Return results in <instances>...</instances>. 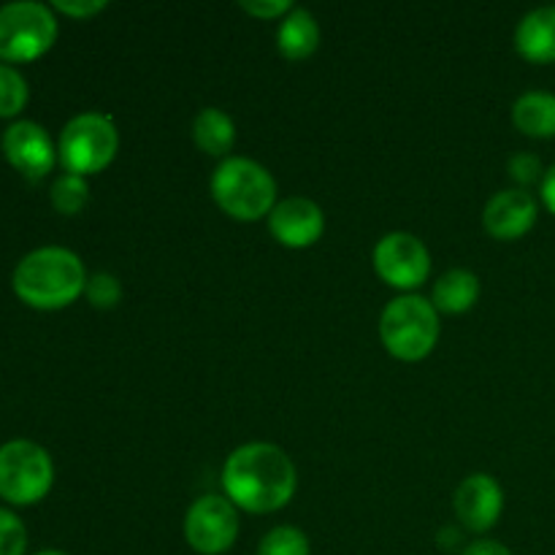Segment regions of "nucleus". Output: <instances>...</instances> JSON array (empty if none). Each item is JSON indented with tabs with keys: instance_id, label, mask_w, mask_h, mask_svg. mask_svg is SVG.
Wrapping results in <instances>:
<instances>
[{
	"instance_id": "a878e982",
	"label": "nucleus",
	"mask_w": 555,
	"mask_h": 555,
	"mask_svg": "<svg viewBox=\"0 0 555 555\" xmlns=\"http://www.w3.org/2000/svg\"><path fill=\"white\" fill-rule=\"evenodd\" d=\"M52 9L65 16H74V20H90V16L101 14L106 3L103 0H54Z\"/></svg>"
},
{
	"instance_id": "39448f33",
	"label": "nucleus",
	"mask_w": 555,
	"mask_h": 555,
	"mask_svg": "<svg viewBox=\"0 0 555 555\" xmlns=\"http://www.w3.org/2000/svg\"><path fill=\"white\" fill-rule=\"evenodd\" d=\"M119 130L112 117L101 112H85L68 119L60 133L57 157L65 173H98L117 157Z\"/></svg>"
},
{
	"instance_id": "6e6552de",
	"label": "nucleus",
	"mask_w": 555,
	"mask_h": 555,
	"mask_svg": "<svg viewBox=\"0 0 555 555\" xmlns=\"http://www.w3.org/2000/svg\"><path fill=\"white\" fill-rule=\"evenodd\" d=\"M374 271H377L385 285L412 293L428 282V274H431V253L412 233H385L377 242V247H374Z\"/></svg>"
},
{
	"instance_id": "a211bd4d",
	"label": "nucleus",
	"mask_w": 555,
	"mask_h": 555,
	"mask_svg": "<svg viewBox=\"0 0 555 555\" xmlns=\"http://www.w3.org/2000/svg\"><path fill=\"white\" fill-rule=\"evenodd\" d=\"M193 141L211 157H225L236 144V122L222 108H201L193 119Z\"/></svg>"
},
{
	"instance_id": "f3484780",
	"label": "nucleus",
	"mask_w": 555,
	"mask_h": 555,
	"mask_svg": "<svg viewBox=\"0 0 555 555\" xmlns=\"http://www.w3.org/2000/svg\"><path fill=\"white\" fill-rule=\"evenodd\" d=\"M480 298V280L466 269H453L434 282L431 304L442 314H464Z\"/></svg>"
},
{
	"instance_id": "f257e3e1",
	"label": "nucleus",
	"mask_w": 555,
	"mask_h": 555,
	"mask_svg": "<svg viewBox=\"0 0 555 555\" xmlns=\"http://www.w3.org/2000/svg\"><path fill=\"white\" fill-rule=\"evenodd\" d=\"M222 488L233 507L269 515L296 496L298 475L291 455L271 442H249L233 450L222 466Z\"/></svg>"
},
{
	"instance_id": "393cba45",
	"label": "nucleus",
	"mask_w": 555,
	"mask_h": 555,
	"mask_svg": "<svg viewBox=\"0 0 555 555\" xmlns=\"http://www.w3.org/2000/svg\"><path fill=\"white\" fill-rule=\"evenodd\" d=\"M238 9L258 16V20H280V16L291 14L293 3L291 0H242Z\"/></svg>"
},
{
	"instance_id": "c85d7f7f",
	"label": "nucleus",
	"mask_w": 555,
	"mask_h": 555,
	"mask_svg": "<svg viewBox=\"0 0 555 555\" xmlns=\"http://www.w3.org/2000/svg\"><path fill=\"white\" fill-rule=\"evenodd\" d=\"M439 545H442V551H453V547L461 545V531L459 529H442L439 531Z\"/></svg>"
},
{
	"instance_id": "f03ea898",
	"label": "nucleus",
	"mask_w": 555,
	"mask_h": 555,
	"mask_svg": "<svg viewBox=\"0 0 555 555\" xmlns=\"http://www.w3.org/2000/svg\"><path fill=\"white\" fill-rule=\"evenodd\" d=\"M85 263L65 247H41L27 253L14 269V293L33 309H65L85 293Z\"/></svg>"
},
{
	"instance_id": "cd10ccee",
	"label": "nucleus",
	"mask_w": 555,
	"mask_h": 555,
	"mask_svg": "<svg viewBox=\"0 0 555 555\" xmlns=\"http://www.w3.org/2000/svg\"><path fill=\"white\" fill-rule=\"evenodd\" d=\"M540 195L545 209L551 211V215H555V163L545 171V179H542L540 184Z\"/></svg>"
},
{
	"instance_id": "5701e85b",
	"label": "nucleus",
	"mask_w": 555,
	"mask_h": 555,
	"mask_svg": "<svg viewBox=\"0 0 555 555\" xmlns=\"http://www.w3.org/2000/svg\"><path fill=\"white\" fill-rule=\"evenodd\" d=\"M27 529L11 509H0V555H25Z\"/></svg>"
},
{
	"instance_id": "9d476101",
	"label": "nucleus",
	"mask_w": 555,
	"mask_h": 555,
	"mask_svg": "<svg viewBox=\"0 0 555 555\" xmlns=\"http://www.w3.org/2000/svg\"><path fill=\"white\" fill-rule=\"evenodd\" d=\"M453 509L464 529L475 531V534H486L502 518V486L496 482V477L486 475V472H475V475L464 477L461 486L455 488Z\"/></svg>"
},
{
	"instance_id": "aec40b11",
	"label": "nucleus",
	"mask_w": 555,
	"mask_h": 555,
	"mask_svg": "<svg viewBox=\"0 0 555 555\" xmlns=\"http://www.w3.org/2000/svg\"><path fill=\"white\" fill-rule=\"evenodd\" d=\"M27 95V81L14 65L0 63V117H16L25 108Z\"/></svg>"
},
{
	"instance_id": "ddd939ff",
	"label": "nucleus",
	"mask_w": 555,
	"mask_h": 555,
	"mask_svg": "<svg viewBox=\"0 0 555 555\" xmlns=\"http://www.w3.org/2000/svg\"><path fill=\"white\" fill-rule=\"evenodd\" d=\"M537 217H540V206H537L534 195L529 190L509 188L491 195L486 211H482V225H486L488 236L499 238V242H515L537 225Z\"/></svg>"
},
{
	"instance_id": "412c9836",
	"label": "nucleus",
	"mask_w": 555,
	"mask_h": 555,
	"mask_svg": "<svg viewBox=\"0 0 555 555\" xmlns=\"http://www.w3.org/2000/svg\"><path fill=\"white\" fill-rule=\"evenodd\" d=\"M309 540L296 526H276L260 540L258 555H309Z\"/></svg>"
},
{
	"instance_id": "2eb2a0df",
	"label": "nucleus",
	"mask_w": 555,
	"mask_h": 555,
	"mask_svg": "<svg viewBox=\"0 0 555 555\" xmlns=\"http://www.w3.org/2000/svg\"><path fill=\"white\" fill-rule=\"evenodd\" d=\"M320 47V25L312 11L296 9L282 16L280 30H276V49L287 60H307L318 52Z\"/></svg>"
},
{
	"instance_id": "bb28decb",
	"label": "nucleus",
	"mask_w": 555,
	"mask_h": 555,
	"mask_svg": "<svg viewBox=\"0 0 555 555\" xmlns=\"http://www.w3.org/2000/svg\"><path fill=\"white\" fill-rule=\"evenodd\" d=\"M461 555H513L502 542L496 540H480V542H472Z\"/></svg>"
},
{
	"instance_id": "6ab92c4d",
	"label": "nucleus",
	"mask_w": 555,
	"mask_h": 555,
	"mask_svg": "<svg viewBox=\"0 0 555 555\" xmlns=\"http://www.w3.org/2000/svg\"><path fill=\"white\" fill-rule=\"evenodd\" d=\"M52 206L65 217H74L85 209L87 198H90V184L79 173H60L49 190Z\"/></svg>"
},
{
	"instance_id": "4468645a",
	"label": "nucleus",
	"mask_w": 555,
	"mask_h": 555,
	"mask_svg": "<svg viewBox=\"0 0 555 555\" xmlns=\"http://www.w3.org/2000/svg\"><path fill=\"white\" fill-rule=\"evenodd\" d=\"M515 49L529 63H555V5L529 11L515 27Z\"/></svg>"
},
{
	"instance_id": "c756f323",
	"label": "nucleus",
	"mask_w": 555,
	"mask_h": 555,
	"mask_svg": "<svg viewBox=\"0 0 555 555\" xmlns=\"http://www.w3.org/2000/svg\"><path fill=\"white\" fill-rule=\"evenodd\" d=\"M36 555H65V553H60V551H43V553H36Z\"/></svg>"
},
{
	"instance_id": "423d86ee",
	"label": "nucleus",
	"mask_w": 555,
	"mask_h": 555,
	"mask_svg": "<svg viewBox=\"0 0 555 555\" xmlns=\"http://www.w3.org/2000/svg\"><path fill=\"white\" fill-rule=\"evenodd\" d=\"M57 38L52 9L36 0H16L0 9V60L30 63L47 54Z\"/></svg>"
},
{
	"instance_id": "1a4fd4ad",
	"label": "nucleus",
	"mask_w": 555,
	"mask_h": 555,
	"mask_svg": "<svg viewBox=\"0 0 555 555\" xmlns=\"http://www.w3.org/2000/svg\"><path fill=\"white\" fill-rule=\"evenodd\" d=\"M238 537V513L231 499L201 496L184 515V540L201 555H222Z\"/></svg>"
},
{
	"instance_id": "f8f14e48",
	"label": "nucleus",
	"mask_w": 555,
	"mask_h": 555,
	"mask_svg": "<svg viewBox=\"0 0 555 555\" xmlns=\"http://www.w3.org/2000/svg\"><path fill=\"white\" fill-rule=\"evenodd\" d=\"M269 231L282 247L307 249L318 244L325 233V215L312 198L291 195L276 201L269 215Z\"/></svg>"
},
{
	"instance_id": "4be33fe9",
	"label": "nucleus",
	"mask_w": 555,
	"mask_h": 555,
	"mask_svg": "<svg viewBox=\"0 0 555 555\" xmlns=\"http://www.w3.org/2000/svg\"><path fill=\"white\" fill-rule=\"evenodd\" d=\"M85 296L95 309H114L119 304V298H122V285H119V280L114 274L98 271V274H92L87 280Z\"/></svg>"
},
{
	"instance_id": "0eeeda50",
	"label": "nucleus",
	"mask_w": 555,
	"mask_h": 555,
	"mask_svg": "<svg viewBox=\"0 0 555 555\" xmlns=\"http://www.w3.org/2000/svg\"><path fill=\"white\" fill-rule=\"evenodd\" d=\"M54 466L47 450L27 439L0 448V499L16 507L36 504L52 491Z\"/></svg>"
},
{
	"instance_id": "dca6fc26",
	"label": "nucleus",
	"mask_w": 555,
	"mask_h": 555,
	"mask_svg": "<svg viewBox=\"0 0 555 555\" xmlns=\"http://www.w3.org/2000/svg\"><path fill=\"white\" fill-rule=\"evenodd\" d=\"M513 125L529 139L555 135V95L545 90H529L513 103Z\"/></svg>"
},
{
	"instance_id": "9b49d317",
	"label": "nucleus",
	"mask_w": 555,
	"mask_h": 555,
	"mask_svg": "<svg viewBox=\"0 0 555 555\" xmlns=\"http://www.w3.org/2000/svg\"><path fill=\"white\" fill-rule=\"evenodd\" d=\"M0 146H3L5 160L27 179H43L57 160V150H54L49 133L30 119L9 125L3 139H0Z\"/></svg>"
},
{
	"instance_id": "20e7f679",
	"label": "nucleus",
	"mask_w": 555,
	"mask_h": 555,
	"mask_svg": "<svg viewBox=\"0 0 555 555\" xmlns=\"http://www.w3.org/2000/svg\"><path fill=\"white\" fill-rule=\"evenodd\" d=\"M379 339L399 361H423L439 341V312L428 298L404 293L379 314Z\"/></svg>"
},
{
	"instance_id": "7ed1b4c3",
	"label": "nucleus",
	"mask_w": 555,
	"mask_h": 555,
	"mask_svg": "<svg viewBox=\"0 0 555 555\" xmlns=\"http://www.w3.org/2000/svg\"><path fill=\"white\" fill-rule=\"evenodd\" d=\"M211 198L238 222L269 217L276 206V182L271 171L249 157H225L211 173Z\"/></svg>"
},
{
	"instance_id": "b1692460",
	"label": "nucleus",
	"mask_w": 555,
	"mask_h": 555,
	"mask_svg": "<svg viewBox=\"0 0 555 555\" xmlns=\"http://www.w3.org/2000/svg\"><path fill=\"white\" fill-rule=\"evenodd\" d=\"M507 173L520 190H529L531 184H537V182L542 184V179H545L542 160L537 155H531V152H518V155L509 157Z\"/></svg>"
}]
</instances>
